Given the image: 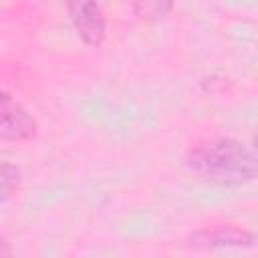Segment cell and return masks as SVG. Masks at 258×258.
Wrapping results in <instances>:
<instances>
[{"label": "cell", "mask_w": 258, "mask_h": 258, "mask_svg": "<svg viewBox=\"0 0 258 258\" xmlns=\"http://www.w3.org/2000/svg\"><path fill=\"white\" fill-rule=\"evenodd\" d=\"M187 167L204 181L238 187L256 177L258 161L252 149L234 137H210L187 151Z\"/></svg>", "instance_id": "cell-1"}, {"label": "cell", "mask_w": 258, "mask_h": 258, "mask_svg": "<svg viewBox=\"0 0 258 258\" xmlns=\"http://www.w3.org/2000/svg\"><path fill=\"white\" fill-rule=\"evenodd\" d=\"M64 6L79 38L87 46L99 48L105 40V18L99 0H64Z\"/></svg>", "instance_id": "cell-2"}, {"label": "cell", "mask_w": 258, "mask_h": 258, "mask_svg": "<svg viewBox=\"0 0 258 258\" xmlns=\"http://www.w3.org/2000/svg\"><path fill=\"white\" fill-rule=\"evenodd\" d=\"M36 135L34 117L8 93H0V141H28Z\"/></svg>", "instance_id": "cell-3"}, {"label": "cell", "mask_w": 258, "mask_h": 258, "mask_svg": "<svg viewBox=\"0 0 258 258\" xmlns=\"http://www.w3.org/2000/svg\"><path fill=\"white\" fill-rule=\"evenodd\" d=\"M191 246L202 250L214 248H252L256 244V234L234 224H218L210 228H202L191 234Z\"/></svg>", "instance_id": "cell-4"}, {"label": "cell", "mask_w": 258, "mask_h": 258, "mask_svg": "<svg viewBox=\"0 0 258 258\" xmlns=\"http://www.w3.org/2000/svg\"><path fill=\"white\" fill-rule=\"evenodd\" d=\"M20 179H22L20 169L10 161L0 159V204L10 200L16 194Z\"/></svg>", "instance_id": "cell-5"}, {"label": "cell", "mask_w": 258, "mask_h": 258, "mask_svg": "<svg viewBox=\"0 0 258 258\" xmlns=\"http://www.w3.org/2000/svg\"><path fill=\"white\" fill-rule=\"evenodd\" d=\"M10 254H12L10 244L6 242V238H4V236H0V256H10Z\"/></svg>", "instance_id": "cell-6"}]
</instances>
